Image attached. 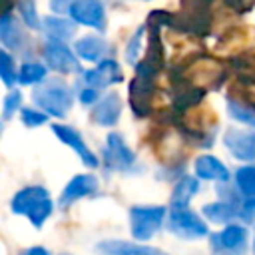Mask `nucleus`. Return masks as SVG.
<instances>
[{"label": "nucleus", "instance_id": "nucleus-5", "mask_svg": "<svg viewBox=\"0 0 255 255\" xmlns=\"http://www.w3.org/2000/svg\"><path fill=\"white\" fill-rule=\"evenodd\" d=\"M211 255H245L249 245V231L243 223H227L223 231L209 235Z\"/></svg>", "mask_w": 255, "mask_h": 255}, {"label": "nucleus", "instance_id": "nucleus-26", "mask_svg": "<svg viewBox=\"0 0 255 255\" xmlns=\"http://www.w3.org/2000/svg\"><path fill=\"white\" fill-rule=\"evenodd\" d=\"M145 28H147V26H139V28L131 34V38L128 40V44H126V60H128V64L133 66V68L137 66L139 56H141V40H143Z\"/></svg>", "mask_w": 255, "mask_h": 255}, {"label": "nucleus", "instance_id": "nucleus-4", "mask_svg": "<svg viewBox=\"0 0 255 255\" xmlns=\"http://www.w3.org/2000/svg\"><path fill=\"white\" fill-rule=\"evenodd\" d=\"M165 225L167 231H171L181 239H201L209 235L207 223L201 219V215H197L189 207H171Z\"/></svg>", "mask_w": 255, "mask_h": 255}, {"label": "nucleus", "instance_id": "nucleus-2", "mask_svg": "<svg viewBox=\"0 0 255 255\" xmlns=\"http://www.w3.org/2000/svg\"><path fill=\"white\" fill-rule=\"evenodd\" d=\"M32 102L48 116L66 118L74 106V92L62 78H48L32 88Z\"/></svg>", "mask_w": 255, "mask_h": 255}, {"label": "nucleus", "instance_id": "nucleus-7", "mask_svg": "<svg viewBox=\"0 0 255 255\" xmlns=\"http://www.w3.org/2000/svg\"><path fill=\"white\" fill-rule=\"evenodd\" d=\"M44 60L46 66L60 74H82V64L76 52L66 44L58 40H46L44 44Z\"/></svg>", "mask_w": 255, "mask_h": 255}, {"label": "nucleus", "instance_id": "nucleus-22", "mask_svg": "<svg viewBox=\"0 0 255 255\" xmlns=\"http://www.w3.org/2000/svg\"><path fill=\"white\" fill-rule=\"evenodd\" d=\"M48 76V68L36 60H26L20 68H18V84L24 86H38L40 82H44Z\"/></svg>", "mask_w": 255, "mask_h": 255}, {"label": "nucleus", "instance_id": "nucleus-16", "mask_svg": "<svg viewBox=\"0 0 255 255\" xmlns=\"http://www.w3.org/2000/svg\"><path fill=\"white\" fill-rule=\"evenodd\" d=\"M96 253L100 255H167L161 249L143 245L141 241H124V239H104L96 243Z\"/></svg>", "mask_w": 255, "mask_h": 255}, {"label": "nucleus", "instance_id": "nucleus-12", "mask_svg": "<svg viewBox=\"0 0 255 255\" xmlns=\"http://www.w3.org/2000/svg\"><path fill=\"white\" fill-rule=\"evenodd\" d=\"M52 131H54V135H56L62 143L70 145V147L78 153V157L84 161L86 167H98V165H100L98 155L88 147V143L84 141L82 133H80L76 128L66 126V124H52Z\"/></svg>", "mask_w": 255, "mask_h": 255}, {"label": "nucleus", "instance_id": "nucleus-24", "mask_svg": "<svg viewBox=\"0 0 255 255\" xmlns=\"http://www.w3.org/2000/svg\"><path fill=\"white\" fill-rule=\"evenodd\" d=\"M18 14L26 28L30 30H42V18L36 10V0H16Z\"/></svg>", "mask_w": 255, "mask_h": 255}, {"label": "nucleus", "instance_id": "nucleus-23", "mask_svg": "<svg viewBox=\"0 0 255 255\" xmlns=\"http://www.w3.org/2000/svg\"><path fill=\"white\" fill-rule=\"evenodd\" d=\"M227 114H229L235 122L245 124V126H249V128H255V108H253V106L229 98V100H227Z\"/></svg>", "mask_w": 255, "mask_h": 255}, {"label": "nucleus", "instance_id": "nucleus-19", "mask_svg": "<svg viewBox=\"0 0 255 255\" xmlns=\"http://www.w3.org/2000/svg\"><path fill=\"white\" fill-rule=\"evenodd\" d=\"M193 171L199 179H207V181H229L231 179V173L229 169L225 167V163L221 159H217L215 155H209V153H203L195 159L193 163Z\"/></svg>", "mask_w": 255, "mask_h": 255}, {"label": "nucleus", "instance_id": "nucleus-17", "mask_svg": "<svg viewBox=\"0 0 255 255\" xmlns=\"http://www.w3.org/2000/svg\"><path fill=\"white\" fill-rule=\"evenodd\" d=\"M92 122L96 126H104L110 128L114 124H118L120 116H122V98L118 92H110L106 96H102L94 106H92Z\"/></svg>", "mask_w": 255, "mask_h": 255}, {"label": "nucleus", "instance_id": "nucleus-13", "mask_svg": "<svg viewBox=\"0 0 255 255\" xmlns=\"http://www.w3.org/2000/svg\"><path fill=\"white\" fill-rule=\"evenodd\" d=\"M223 143L229 153L239 161H255V131L229 128L223 135Z\"/></svg>", "mask_w": 255, "mask_h": 255}, {"label": "nucleus", "instance_id": "nucleus-15", "mask_svg": "<svg viewBox=\"0 0 255 255\" xmlns=\"http://www.w3.org/2000/svg\"><path fill=\"white\" fill-rule=\"evenodd\" d=\"M0 44L10 52H24L28 48V34L16 16H0Z\"/></svg>", "mask_w": 255, "mask_h": 255}, {"label": "nucleus", "instance_id": "nucleus-21", "mask_svg": "<svg viewBox=\"0 0 255 255\" xmlns=\"http://www.w3.org/2000/svg\"><path fill=\"white\" fill-rule=\"evenodd\" d=\"M199 191V177L195 175H181L175 179L173 191H171V199H169V207H187L191 197Z\"/></svg>", "mask_w": 255, "mask_h": 255}, {"label": "nucleus", "instance_id": "nucleus-34", "mask_svg": "<svg viewBox=\"0 0 255 255\" xmlns=\"http://www.w3.org/2000/svg\"><path fill=\"white\" fill-rule=\"evenodd\" d=\"M0 131H2V122H0Z\"/></svg>", "mask_w": 255, "mask_h": 255}, {"label": "nucleus", "instance_id": "nucleus-27", "mask_svg": "<svg viewBox=\"0 0 255 255\" xmlns=\"http://www.w3.org/2000/svg\"><path fill=\"white\" fill-rule=\"evenodd\" d=\"M20 120L26 128H38V126H44L48 122V114L40 108H22Z\"/></svg>", "mask_w": 255, "mask_h": 255}, {"label": "nucleus", "instance_id": "nucleus-35", "mask_svg": "<svg viewBox=\"0 0 255 255\" xmlns=\"http://www.w3.org/2000/svg\"><path fill=\"white\" fill-rule=\"evenodd\" d=\"M60 255H70V253H60Z\"/></svg>", "mask_w": 255, "mask_h": 255}, {"label": "nucleus", "instance_id": "nucleus-6", "mask_svg": "<svg viewBox=\"0 0 255 255\" xmlns=\"http://www.w3.org/2000/svg\"><path fill=\"white\" fill-rule=\"evenodd\" d=\"M104 165L108 171H122L131 173L137 165L135 153L129 149V145L124 141V137L116 131L108 133L106 145H104Z\"/></svg>", "mask_w": 255, "mask_h": 255}, {"label": "nucleus", "instance_id": "nucleus-20", "mask_svg": "<svg viewBox=\"0 0 255 255\" xmlns=\"http://www.w3.org/2000/svg\"><path fill=\"white\" fill-rule=\"evenodd\" d=\"M42 30L46 32L48 40H58V42H68L76 34V22L64 16H48L42 20Z\"/></svg>", "mask_w": 255, "mask_h": 255}, {"label": "nucleus", "instance_id": "nucleus-31", "mask_svg": "<svg viewBox=\"0 0 255 255\" xmlns=\"http://www.w3.org/2000/svg\"><path fill=\"white\" fill-rule=\"evenodd\" d=\"M20 255H50V253H48V249L36 245V247H28V249H24Z\"/></svg>", "mask_w": 255, "mask_h": 255}, {"label": "nucleus", "instance_id": "nucleus-28", "mask_svg": "<svg viewBox=\"0 0 255 255\" xmlns=\"http://www.w3.org/2000/svg\"><path fill=\"white\" fill-rule=\"evenodd\" d=\"M18 110H22V92L20 90H10L4 98V104H2V118L10 120L12 116H16Z\"/></svg>", "mask_w": 255, "mask_h": 255}, {"label": "nucleus", "instance_id": "nucleus-14", "mask_svg": "<svg viewBox=\"0 0 255 255\" xmlns=\"http://www.w3.org/2000/svg\"><path fill=\"white\" fill-rule=\"evenodd\" d=\"M201 213L207 221L217 223V225H227V223H235V221H245L243 215V207L239 201H229V199H219L213 203H205L201 207Z\"/></svg>", "mask_w": 255, "mask_h": 255}, {"label": "nucleus", "instance_id": "nucleus-9", "mask_svg": "<svg viewBox=\"0 0 255 255\" xmlns=\"http://www.w3.org/2000/svg\"><path fill=\"white\" fill-rule=\"evenodd\" d=\"M98 187H100V181H98V177L94 173H78L62 189L60 199H58V207L60 209H68L76 201H80V199H84L88 195H94L98 191Z\"/></svg>", "mask_w": 255, "mask_h": 255}, {"label": "nucleus", "instance_id": "nucleus-10", "mask_svg": "<svg viewBox=\"0 0 255 255\" xmlns=\"http://www.w3.org/2000/svg\"><path fill=\"white\" fill-rule=\"evenodd\" d=\"M70 18L76 24L90 26L100 32L106 30V6L102 0H74L70 8Z\"/></svg>", "mask_w": 255, "mask_h": 255}, {"label": "nucleus", "instance_id": "nucleus-30", "mask_svg": "<svg viewBox=\"0 0 255 255\" xmlns=\"http://www.w3.org/2000/svg\"><path fill=\"white\" fill-rule=\"evenodd\" d=\"M72 4L74 0H50V10L58 16H64V14H70Z\"/></svg>", "mask_w": 255, "mask_h": 255}, {"label": "nucleus", "instance_id": "nucleus-25", "mask_svg": "<svg viewBox=\"0 0 255 255\" xmlns=\"http://www.w3.org/2000/svg\"><path fill=\"white\" fill-rule=\"evenodd\" d=\"M0 80L8 88H14L18 82V70L14 64V58L6 48H0Z\"/></svg>", "mask_w": 255, "mask_h": 255}, {"label": "nucleus", "instance_id": "nucleus-33", "mask_svg": "<svg viewBox=\"0 0 255 255\" xmlns=\"http://www.w3.org/2000/svg\"><path fill=\"white\" fill-rule=\"evenodd\" d=\"M253 255H255V239H253Z\"/></svg>", "mask_w": 255, "mask_h": 255}, {"label": "nucleus", "instance_id": "nucleus-8", "mask_svg": "<svg viewBox=\"0 0 255 255\" xmlns=\"http://www.w3.org/2000/svg\"><path fill=\"white\" fill-rule=\"evenodd\" d=\"M233 187L245 213V223L255 221V163L239 167L233 175Z\"/></svg>", "mask_w": 255, "mask_h": 255}, {"label": "nucleus", "instance_id": "nucleus-29", "mask_svg": "<svg viewBox=\"0 0 255 255\" xmlns=\"http://www.w3.org/2000/svg\"><path fill=\"white\" fill-rule=\"evenodd\" d=\"M78 98H80V104L94 106L100 100V90L98 88H92V86H84V88L78 90Z\"/></svg>", "mask_w": 255, "mask_h": 255}, {"label": "nucleus", "instance_id": "nucleus-18", "mask_svg": "<svg viewBox=\"0 0 255 255\" xmlns=\"http://www.w3.org/2000/svg\"><path fill=\"white\" fill-rule=\"evenodd\" d=\"M74 52L80 60L96 64V62H102L104 56L110 52V44L102 36L88 34V36H82L74 42Z\"/></svg>", "mask_w": 255, "mask_h": 255}, {"label": "nucleus", "instance_id": "nucleus-3", "mask_svg": "<svg viewBox=\"0 0 255 255\" xmlns=\"http://www.w3.org/2000/svg\"><path fill=\"white\" fill-rule=\"evenodd\" d=\"M167 209L163 205H133L129 209V233L133 241H149L165 223Z\"/></svg>", "mask_w": 255, "mask_h": 255}, {"label": "nucleus", "instance_id": "nucleus-11", "mask_svg": "<svg viewBox=\"0 0 255 255\" xmlns=\"http://www.w3.org/2000/svg\"><path fill=\"white\" fill-rule=\"evenodd\" d=\"M122 80H124L122 68H120V64L114 58H104L102 62H98L96 68L82 72V84L84 86L98 88V90L108 88V86H114V84H118Z\"/></svg>", "mask_w": 255, "mask_h": 255}, {"label": "nucleus", "instance_id": "nucleus-1", "mask_svg": "<svg viewBox=\"0 0 255 255\" xmlns=\"http://www.w3.org/2000/svg\"><path fill=\"white\" fill-rule=\"evenodd\" d=\"M10 209L16 215H26L28 221L40 229L44 221L52 215L54 203L50 191L44 185H26L10 199Z\"/></svg>", "mask_w": 255, "mask_h": 255}, {"label": "nucleus", "instance_id": "nucleus-32", "mask_svg": "<svg viewBox=\"0 0 255 255\" xmlns=\"http://www.w3.org/2000/svg\"><path fill=\"white\" fill-rule=\"evenodd\" d=\"M12 8H14V0H0V16L8 14Z\"/></svg>", "mask_w": 255, "mask_h": 255}]
</instances>
